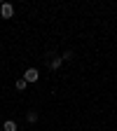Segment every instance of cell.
<instances>
[{
	"mask_svg": "<svg viewBox=\"0 0 117 131\" xmlns=\"http://www.w3.org/2000/svg\"><path fill=\"white\" fill-rule=\"evenodd\" d=\"M38 77H40L38 68H28V70L24 73V80H26V82H38Z\"/></svg>",
	"mask_w": 117,
	"mask_h": 131,
	"instance_id": "cell-1",
	"label": "cell"
},
{
	"mask_svg": "<svg viewBox=\"0 0 117 131\" xmlns=\"http://www.w3.org/2000/svg\"><path fill=\"white\" fill-rule=\"evenodd\" d=\"M0 14H3V19H12V16H14V7L5 3L3 7H0Z\"/></svg>",
	"mask_w": 117,
	"mask_h": 131,
	"instance_id": "cell-2",
	"label": "cell"
},
{
	"mask_svg": "<svg viewBox=\"0 0 117 131\" xmlns=\"http://www.w3.org/2000/svg\"><path fill=\"white\" fill-rule=\"evenodd\" d=\"M3 131H16V122H14V119H7V122L3 124Z\"/></svg>",
	"mask_w": 117,
	"mask_h": 131,
	"instance_id": "cell-3",
	"label": "cell"
},
{
	"mask_svg": "<svg viewBox=\"0 0 117 131\" xmlns=\"http://www.w3.org/2000/svg\"><path fill=\"white\" fill-rule=\"evenodd\" d=\"M26 84H28V82H26L24 77H21V80H16V89H19V91H24V89H26Z\"/></svg>",
	"mask_w": 117,
	"mask_h": 131,
	"instance_id": "cell-4",
	"label": "cell"
},
{
	"mask_svg": "<svg viewBox=\"0 0 117 131\" xmlns=\"http://www.w3.org/2000/svg\"><path fill=\"white\" fill-rule=\"evenodd\" d=\"M61 61H63V56H56V59H52V68H59V66H61Z\"/></svg>",
	"mask_w": 117,
	"mask_h": 131,
	"instance_id": "cell-5",
	"label": "cell"
},
{
	"mask_svg": "<svg viewBox=\"0 0 117 131\" xmlns=\"http://www.w3.org/2000/svg\"><path fill=\"white\" fill-rule=\"evenodd\" d=\"M28 122H38V112H35V110L28 112Z\"/></svg>",
	"mask_w": 117,
	"mask_h": 131,
	"instance_id": "cell-6",
	"label": "cell"
}]
</instances>
